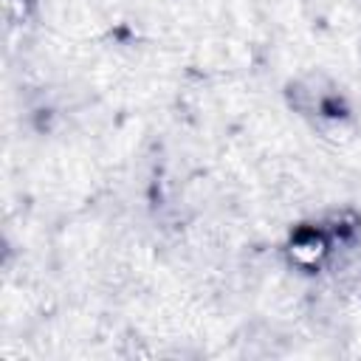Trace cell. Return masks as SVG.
<instances>
[{"label":"cell","instance_id":"cell-1","mask_svg":"<svg viewBox=\"0 0 361 361\" xmlns=\"http://www.w3.org/2000/svg\"><path fill=\"white\" fill-rule=\"evenodd\" d=\"M333 251V243L330 237L324 234V228L319 226H302L293 231L290 243H288V257L293 265L305 268V271H313V268H322L324 259L330 257Z\"/></svg>","mask_w":361,"mask_h":361}]
</instances>
